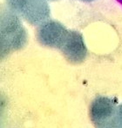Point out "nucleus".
<instances>
[{
  "mask_svg": "<svg viewBox=\"0 0 122 128\" xmlns=\"http://www.w3.org/2000/svg\"><path fill=\"white\" fill-rule=\"evenodd\" d=\"M47 1H57V0H47Z\"/></svg>",
  "mask_w": 122,
  "mask_h": 128,
  "instance_id": "9d476101",
  "label": "nucleus"
},
{
  "mask_svg": "<svg viewBox=\"0 0 122 128\" xmlns=\"http://www.w3.org/2000/svg\"><path fill=\"white\" fill-rule=\"evenodd\" d=\"M58 50L72 64H80L87 56V48L80 32L68 30Z\"/></svg>",
  "mask_w": 122,
  "mask_h": 128,
  "instance_id": "39448f33",
  "label": "nucleus"
},
{
  "mask_svg": "<svg viewBox=\"0 0 122 128\" xmlns=\"http://www.w3.org/2000/svg\"><path fill=\"white\" fill-rule=\"evenodd\" d=\"M14 1H16V0H7V2H8L9 4H12V3H13Z\"/></svg>",
  "mask_w": 122,
  "mask_h": 128,
  "instance_id": "0eeeda50",
  "label": "nucleus"
},
{
  "mask_svg": "<svg viewBox=\"0 0 122 128\" xmlns=\"http://www.w3.org/2000/svg\"><path fill=\"white\" fill-rule=\"evenodd\" d=\"M27 33L19 16L10 8L1 10V58L24 48Z\"/></svg>",
  "mask_w": 122,
  "mask_h": 128,
  "instance_id": "f257e3e1",
  "label": "nucleus"
},
{
  "mask_svg": "<svg viewBox=\"0 0 122 128\" xmlns=\"http://www.w3.org/2000/svg\"><path fill=\"white\" fill-rule=\"evenodd\" d=\"M82 1H86V2H90V1H93V0H82Z\"/></svg>",
  "mask_w": 122,
  "mask_h": 128,
  "instance_id": "1a4fd4ad",
  "label": "nucleus"
},
{
  "mask_svg": "<svg viewBox=\"0 0 122 128\" xmlns=\"http://www.w3.org/2000/svg\"><path fill=\"white\" fill-rule=\"evenodd\" d=\"M117 121H118V128H122V104L118 108V115H117Z\"/></svg>",
  "mask_w": 122,
  "mask_h": 128,
  "instance_id": "423d86ee",
  "label": "nucleus"
},
{
  "mask_svg": "<svg viewBox=\"0 0 122 128\" xmlns=\"http://www.w3.org/2000/svg\"><path fill=\"white\" fill-rule=\"evenodd\" d=\"M67 32L60 22L48 19L37 27L36 38L41 46L58 49Z\"/></svg>",
  "mask_w": 122,
  "mask_h": 128,
  "instance_id": "20e7f679",
  "label": "nucleus"
},
{
  "mask_svg": "<svg viewBox=\"0 0 122 128\" xmlns=\"http://www.w3.org/2000/svg\"><path fill=\"white\" fill-rule=\"evenodd\" d=\"M116 102L106 97H98L90 106V118L96 128H118Z\"/></svg>",
  "mask_w": 122,
  "mask_h": 128,
  "instance_id": "7ed1b4c3",
  "label": "nucleus"
},
{
  "mask_svg": "<svg viewBox=\"0 0 122 128\" xmlns=\"http://www.w3.org/2000/svg\"><path fill=\"white\" fill-rule=\"evenodd\" d=\"M117 1H118V2H119V3H120V4L122 5V0H117Z\"/></svg>",
  "mask_w": 122,
  "mask_h": 128,
  "instance_id": "6e6552de",
  "label": "nucleus"
},
{
  "mask_svg": "<svg viewBox=\"0 0 122 128\" xmlns=\"http://www.w3.org/2000/svg\"><path fill=\"white\" fill-rule=\"evenodd\" d=\"M9 6L32 26H38L51 15L47 0H16Z\"/></svg>",
  "mask_w": 122,
  "mask_h": 128,
  "instance_id": "f03ea898",
  "label": "nucleus"
}]
</instances>
